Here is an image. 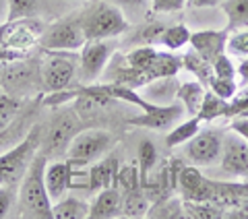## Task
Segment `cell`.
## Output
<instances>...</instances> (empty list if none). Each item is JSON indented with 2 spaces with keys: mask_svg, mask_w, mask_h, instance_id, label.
<instances>
[{
  "mask_svg": "<svg viewBox=\"0 0 248 219\" xmlns=\"http://www.w3.org/2000/svg\"><path fill=\"white\" fill-rule=\"evenodd\" d=\"M242 116L248 114V85L246 87H240V93L228 104V112L226 116Z\"/></svg>",
  "mask_w": 248,
  "mask_h": 219,
  "instance_id": "ab89813d",
  "label": "cell"
},
{
  "mask_svg": "<svg viewBox=\"0 0 248 219\" xmlns=\"http://www.w3.org/2000/svg\"><path fill=\"white\" fill-rule=\"evenodd\" d=\"M228 211L207 201H184V217L190 219H221Z\"/></svg>",
  "mask_w": 248,
  "mask_h": 219,
  "instance_id": "4316f807",
  "label": "cell"
},
{
  "mask_svg": "<svg viewBox=\"0 0 248 219\" xmlns=\"http://www.w3.org/2000/svg\"><path fill=\"white\" fill-rule=\"evenodd\" d=\"M157 54H159V50L155 48V46H151V44H143L141 46V44H139V46H135V48L126 54V56H124V60H126L128 66H133L135 70H139V73H143L145 79H147V73H149V68L153 66ZM147 81H149V79H147Z\"/></svg>",
  "mask_w": 248,
  "mask_h": 219,
  "instance_id": "ffe728a7",
  "label": "cell"
},
{
  "mask_svg": "<svg viewBox=\"0 0 248 219\" xmlns=\"http://www.w3.org/2000/svg\"><path fill=\"white\" fill-rule=\"evenodd\" d=\"M147 217H166V219H174V217H184V201L174 199L172 194L166 199H159L151 203V209Z\"/></svg>",
  "mask_w": 248,
  "mask_h": 219,
  "instance_id": "83f0119b",
  "label": "cell"
},
{
  "mask_svg": "<svg viewBox=\"0 0 248 219\" xmlns=\"http://www.w3.org/2000/svg\"><path fill=\"white\" fill-rule=\"evenodd\" d=\"M238 89L240 85L236 79H226V77H213L211 83H209V91H213L217 97L232 101L238 95Z\"/></svg>",
  "mask_w": 248,
  "mask_h": 219,
  "instance_id": "d6a6232c",
  "label": "cell"
},
{
  "mask_svg": "<svg viewBox=\"0 0 248 219\" xmlns=\"http://www.w3.org/2000/svg\"><path fill=\"white\" fill-rule=\"evenodd\" d=\"M184 114H186L184 106L180 101H174V104H168V106H155L143 112L141 116L128 118V124L149 128V130H166V128H172L176 122H180Z\"/></svg>",
  "mask_w": 248,
  "mask_h": 219,
  "instance_id": "8fae6325",
  "label": "cell"
},
{
  "mask_svg": "<svg viewBox=\"0 0 248 219\" xmlns=\"http://www.w3.org/2000/svg\"><path fill=\"white\" fill-rule=\"evenodd\" d=\"M112 58V48L108 40H89L83 44L79 58V75L83 85L95 83L104 75L108 62Z\"/></svg>",
  "mask_w": 248,
  "mask_h": 219,
  "instance_id": "9c48e42d",
  "label": "cell"
},
{
  "mask_svg": "<svg viewBox=\"0 0 248 219\" xmlns=\"http://www.w3.org/2000/svg\"><path fill=\"white\" fill-rule=\"evenodd\" d=\"M87 42L79 21V15H71L60 21H54L46 25L44 33L40 37V46L48 52H77Z\"/></svg>",
  "mask_w": 248,
  "mask_h": 219,
  "instance_id": "5b68a950",
  "label": "cell"
},
{
  "mask_svg": "<svg viewBox=\"0 0 248 219\" xmlns=\"http://www.w3.org/2000/svg\"><path fill=\"white\" fill-rule=\"evenodd\" d=\"M211 66H213V75L215 77H226V79H236V64H234V60H232V56L228 52H223L219 54L213 62H211Z\"/></svg>",
  "mask_w": 248,
  "mask_h": 219,
  "instance_id": "8d00e7d4",
  "label": "cell"
},
{
  "mask_svg": "<svg viewBox=\"0 0 248 219\" xmlns=\"http://www.w3.org/2000/svg\"><path fill=\"white\" fill-rule=\"evenodd\" d=\"M182 68H186L188 73H192L197 77V81H201L205 85V87H209V83H211L213 79V66L211 62L205 60L203 56H199V54L190 48V52H186L182 56Z\"/></svg>",
  "mask_w": 248,
  "mask_h": 219,
  "instance_id": "cb8c5ba5",
  "label": "cell"
},
{
  "mask_svg": "<svg viewBox=\"0 0 248 219\" xmlns=\"http://www.w3.org/2000/svg\"><path fill=\"white\" fill-rule=\"evenodd\" d=\"M9 21V0H0V25Z\"/></svg>",
  "mask_w": 248,
  "mask_h": 219,
  "instance_id": "f6af8a7d",
  "label": "cell"
},
{
  "mask_svg": "<svg viewBox=\"0 0 248 219\" xmlns=\"http://www.w3.org/2000/svg\"><path fill=\"white\" fill-rule=\"evenodd\" d=\"M226 52L230 56H248V29H236L228 35V48Z\"/></svg>",
  "mask_w": 248,
  "mask_h": 219,
  "instance_id": "836d02e7",
  "label": "cell"
},
{
  "mask_svg": "<svg viewBox=\"0 0 248 219\" xmlns=\"http://www.w3.org/2000/svg\"><path fill=\"white\" fill-rule=\"evenodd\" d=\"M236 81L240 87H246L248 85V56H242L236 64Z\"/></svg>",
  "mask_w": 248,
  "mask_h": 219,
  "instance_id": "b9f144b4",
  "label": "cell"
},
{
  "mask_svg": "<svg viewBox=\"0 0 248 219\" xmlns=\"http://www.w3.org/2000/svg\"><path fill=\"white\" fill-rule=\"evenodd\" d=\"M157 166V149L151 141H143L139 147V174H141V184L145 182L153 168Z\"/></svg>",
  "mask_w": 248,
  "mask_h": 219,
  "instance_id": "f546056e",
  "label": "cell"
},
{
  "mask_svg": "<svg viewBox=\"0 0 248 219\" xmlns=\"http://www.w3.org/2000/svg\"><path fill=\"white\" fill-rule=\"evenodd\" d=\"M73 163L64 161H48L44 170V180H46V190H48L52 203H56L60 199H64L68 190L73 188Z\"/></svg>",
  "mask_w": 248,
  "mask_h": 219,
  "instance_id": "7c38bea8",
  "label": "cell"
},
{
  "mask_svg": "<svg viewBox=\"0 0 248 219\" xmlns=\"http://www.w3.org/2000/svg\"><path fill=\"white\" fill-rule=\"evenodd\" d=\"M44 29H46V23L40 21L37 17L6 21L4 23L2 48L19 52V54H27L33 46L40 44V37L44 33Z\"/></svg>",
  "mask_w": 248,
  "mask_h": 219,
  "instance_id": "8992f818",
  "label": "cell"
},
{
  "mask_svg": "<svg viewBox=\"0 0 248 219\" xmlns=\"http://www.w3.org/2000/svg\"><path fill=\"white\" fill-rule=\"evenodd\" d=\"M228 104L230 101L217 97L213 91H207L205 99H203V106H201L197 116L203 122H211L215 118H221V116H226V112H228Z\"/></svg>",
  "mask_w": 248,
  "mask_h": 219,
  "instance_id": "f1b7e54d",
  "label": "cell"
},
{
  "mask_svg": "<svg viewBox=\"0 0 248 219\" xmlns=\"http://www.w3.org/2000/svg\"><path fill=\"white\" fill-rule=\"evenodd\" d=\"M178 83L176 77H164V79H153L149 83H145L141 87V95L157 106H168L174 104L178 99Z\"/></svg>",
  "mask_w": 248,
  "mask_h": 219,
  "instance_id": "9a60e30c",
  "label": "cell"
},
{
  "mask_svg": "<svg viewBox=\"0 0 248 219\" xmlns=\"http://www.w3.org/2000/svg\"><path fill=\"white\" fill-rule=\"evenodd\" d=\"M75 75L77 66L66 52H52L42 64V83L50 93L66 91L73 85Z\"/></svg>",
  "mask_w": 248,
  "mask_h": 219,
  "instance_id": "52a82bcc",
  "label": "cell"
},
{
  "mask_svg": "<svg viewBox=\"0 0 248 219\" xmlns=\"http://www.w3.org/2000/svg\"><path fill=\"white\" fill-rule=\"evenodd\" d=\"M114 147L112 132L102 128H85L71 139L66 147V159L73 163L75 170L89 168L104 157V155Z\"/></svg>",
  "mask_w": 248,
  "mask_h": 219,
  "instance_id": "277c9868",
  "label": "cell"
},
{
  "mask_svg": "<svg viewBox=\"0 0 248 219\" xmlns=\"http://www.w3.org/2000/svg\"><path fill=\"white\" fill-rule=\"evenodd\" d=\"M219 168L228 176L238 180H248V141H244L236 132L228 130L223 135Z\"/></svg>",
  "mask_w": 248,
  "mask_h": 219,
  "instance_id": "30bf717a",
  "label": "cell"
},
{
  "mask_svg": "<svg viewBox=\"0 0 248 219\" xmlns=\"http://www.w3.org/2000/svg\"><path fill=\"white\" fill-rule=\"evenodd\" d=\"M85 40H112L130 27V19L110 0H97L79 15Z\"/></svg>",
  "mask_w": 248,
  "mask_h": 219,
  "instance_id": "7a4b0ae2",
  "label": "cell"
},
{
  "mask_svg": "<svg viewBox=\"0 0 248 219\" xmlns=\"http://www.w3.org/2000/svg\"><path fill=\"white\" fill-rule=\"evenodd\" d=\"M40 0H9V21L37 17Z\"/></svg>",
  "mask_w": 248,
  "mask_h": 219,
  "instance_id": "1f68e13d",
  "label": "cell"
},
{
  "mask_svg": "<svg viewBox=\"0 0 248 219\" xmlns=\"http://www.w3.org/2000/svg\"><path fill=\"white\" fill-rule=\"evenodd\" d=\"M122 194V215L126 217H147L151 209V201L145 194L143 186L130 192H120Z\"/></svg>",
  "mask_w": 248,
  "mask_h": 219,
  "instance_id": "44dd1931",
  "label": "cell"
},
{
  "mask_svg": "<svg viewBox=\"0 0 248 219\" xmlns=\"http://www.w3.org/2000/svg\"><path fill=\"white\" fill-rule=\"evenodd\" d=\"M114 186L120 192H130V190L141 188V174H139V170L135 166L118 168V172H116V182H114Z\"/></svg>",
  "mask_w": 248,
  "mask_h": 219,
  "instance_id": "4dcf8cb0",
  "label": "cell"
},
{
  "mask_svg": "<svg viewBox=\"0 0 248 219\" xmlns=\"http://www.w3.org/2000/svg\"><path fill=\"white\" fill-rule=\"evenodd\" d=\"M122 215V194L116 186L97 190V197L89 205L91 219H112Z\"/></svg>",
  "mask_w": 248,
  "mask_h": 219,
  "instance_id": "5bb4252c",
  "label": "cell"
},
{
  "mask_svg": "<svg viewBox=\"0 0 248 219\" xmlns=\"http://www.w3.org/2000/svg\"><path fill=\"white\" fill-rule=\"evenodd\" d=\"M15 207H17V190H15V184H0V219L9 217Z\"/></svg>",
  "mask_w": 248,
  "mask_h": 219,
  "instance_id": "d590c367",
  "label": "cell"
},
{
  "mask_svg": "<svg viewBox=\"0 0 248 219\" xmlns=\"http://www.w3.org/2000/svg\"><path fill=\"white\" fill-rule=\"evenodd\" d=\"M223 135L217 130H199L188 143L184 145V153L188 161L197 168L215 166L221 157Z\"/></svg>",
  "mask_w": 248,
  "mask_h": 219,
  "instance_id": "ba28073f",
  "label": "cell"
},
{
  "mask_svg": "<svg viewBox=\"0 0 248 219\" xmlns=\"http://www.w3.org/2000/svg\"><path fill=\"white\" fill-rule=\"evenodd\" d=\"M180 68H182V58L174 56L172 52H159L153 66L147 73V79L153 81V79H164V77H176L180 73Z\"/></svg>",
  "mask_w": 248,
  "mask_h": 219,
  "instance_id": "7402d4cb",
  "label": "cell"
},
{
  "mask_svg": "<svg viewBox=\"0 0 248 219\" xmlns=\"http://www.w3.org/2000/svg\"><path fill=\"white\" fill-rule=\"evenodd\" d=\"M201 124H203V120H201L199 116H188V120L176 122L174 126L170 128L168 135H166V145H168V147L186 145V143H188V141L201 130Z\"/></svg>",
  "mask_w": 248,
  "mask_h": 219,
  "instance_id": "d6986e66",
  "label": "cell"
},
{
  "mask_svg": "<svg viewBox=\"0 0 248 219\" xmlns=\"http://www.w3.org/2000/svg\"><path fill=\"white\" fill-rule=\"evenodd\" d=\"M190 33H192V31L188 27L182 25V23H178V25H170V27L161 29L157 42L164 46L168 52H178V50H182L184 46H188Z\"/></svg>",
  "mask_w": 248,
  "mask_h": 219,
  "instance_id": "603a6c76",
  "label": "cell"
},
{
  "mask_svg": "<svg viewBox=\"0 0 248 219\" xmlns=\"http://www.w3.org/2000/svg\"><path fill=\"white\" fill-rule=\"evenodd\" d=\"M112 4H116L118 9L126 15H145L147 11H151V0H110Z\"/></svg>",
  "mask_w": 248,
  "mask_h": 219,
  "instance_id": "74e56055",
  "label": "cell"
},
{
  "mask_svg": "<svg viewBox=\"0 0 248 219\" xmlns=\"http://www.w3.org/2000/svg\"><path fill=\"white\" fill-rule=\"evenodd\" d=\"M207 87L201 81H186L178 85V101L184 106V112L188 116H197L203 106Z\"/></svg>",
  "mask_w": 248,
  "mask_h": 219,
  "instance_id": "ac0fdd59",
  "label": "cell"
},
{
  "mask_svg": "<svg viewBox=\"0 0 248 219\" xmlns=\"http://www.w3.org/2000/svg\"><path fill=\"white\" fill-rule=\"evenodd\" d=\"M228 35H230L228 29H201V31H192L188 44L199 56L213 62L219 54L226 52Z\"/></svg>",
  "mask_w": 248,
  "mask_h": 219,
  "instance_id": "4fadbf2b",
  "label": "cell"
},
{
  "mask_svg": "<svg viewBox=\"0 0 248 219\" xmlns=\"http://www.w3.org/2000/svg\"><path fill=\"white\" fill-rule=\"evenodd\" d=\"M19 114V101L9 95H0V132L9 128Z\"/></svg>",
  "mask_w": 248,
  "mask_h": 219,
  "instance_id": "e575fe53",
  "label": "cell"
},
{
  "mask_svg": "<svg viewBox=\"0 0 248 219\" xmlns=\"http://www.w3.org/2000/svg\"><path fill=\"white\" fill-rule=\"evenodd\" d=\"M228 130L236 132V135H240L244 141H248V114H242V116H238V118L232 120Z\"/></svg>",
  "mask_w": 248,
  "mask_h": 219,
  "instance_id": "60d3db41",
  "label": "cell"
},
{
  "mask_svg": "<svg viewBox=\"0 0 248 219\" xmlns=\"http://www.w3.org/2000/svg\"><path fill=\"white\" fill-rule=\"evenodd\" d=\"M221 9L228 17V31L248 29V0H223Z\"/></svg>",
  "mask_w": 248,
  "mask_h": 219,
  "instance_id": "484cf974",
  "label": "cell"
},
{
  "mask_svg": "<svg viewBox=\"0 0 248 219\" xmlns=\"http://www.w3.org/2000/svg\"><path fill=\"white\" fill-rule=\"evenodd\" d=\"M116 172H118V163H116L114 157L99 159L95 163H91L87 170V184H85V188L97 192L102 188H108V186H114Z\"/></svg>",
  "mask_w": 248,
  "mask_h": 219,
  "instance_id": "2e32d148",
  "label": "cell"
},
{
  "mask_svg": "<svg viewBox=\"0 0 248 219\" xmlns=\"http://www.w3.org/2000/svg\"><path fill=\"white\" fill-rule=\"evenodd\" d=\"M226 217H248V197L240 199V203L232 211H228Z\"/></svg>",
  "mask_w": 248,
  "mask_h": 219,
  "instance_id": "7bdbcfd3",
  "label": "cell"
},
{
  "mask_svg": "<svg viewBox=\"0 0 248 219\" xmlns=\"http://www.w3.org/2000/svg\"><path fill=\"white\" fill-rule=\"evenodd\" d=\"M75 126H77V116L73 112H62L56 120L52 122V130L48 135V151H58L68 143H71V139L77 135L75 132Z\"/></svg>",
  "mask_w": 248,
  "mask_h": 219,
  "instance_id": "e0dca14e",
  "label": "cell"
},
{
  "mask_svg": "<svg viewBox=\"0 0 248 219\" xmlns=\"http://www.w3.org/2000/svg\"><path fill=\"white\" fill-rule=\"evenodd\" d=\"M40 126H31V130L21 139L17 145L11 149H4L0 153V184H15L21 182V178L25 176L29 163L33 161L40 149Z\"/></svg>",
  "mask_w": 248,
  "mask_h": 219,
  "instance_id": "3957f363",
  "label": "cell"
},
{
  "mask_svg": "<svg viewBox=\"0 0 248 219\" xmlns=\"http://www.w3.org/2000/svg\"><path fill=\"white\" fill-rule=\"evenodd\" d=\"M46 155H35L29 163L25 176L19 182L17 192V209L21 217L31 219H54V203L46 190Z\"/></svg>",
  "mask_w": 248,
  "mask_h": 219,
  "instance_id": "6da1fadb",
  "label": "cell"
},
{
  "mask_svg": "<svg viewBox=\"0 0 248 219\" xmlns=\"http://www.w3.org/2000/svg\"><path fill=\"white\" fill-rule=\"evenodd\" d=\"M89 217V205L77 197H64L54 203V219H83Z\"/></svg>",
  "mask_w": 248,
  "mask_h": 219,
  "instance_id": "d4e9b609",
  "label": "cell"
},
{
  "mask_svg": "<svg viewBox=\"0 0 248 219\" xmlns=\"http://www.w3.org/2000/svg\"><path fill=\"white\" fill-rule=\"evenodd\" d=\"M221 4L223 0H188V6H192V9H215Z\"/></svg>",
  "mask_w": 248,
  "mask_h": 219,
  "instance_id": "ee69618b",
  "label": "cell"
},
{
  "mask_svg": "<svg viewBox=\"0 0 248 219\" xmlns=\"http://www.w3.org/2000/svg\"><path fill=\"white\" fill-rule=\"evenodd\" d=\"M188 6V0H151V11L159 15L178 13Z\"/></svg>",
  "mask_w": 248,
  "mask_h": 219,
  "instance_id": "f35d334b",
  "label": "cell"
}]
</instances>
